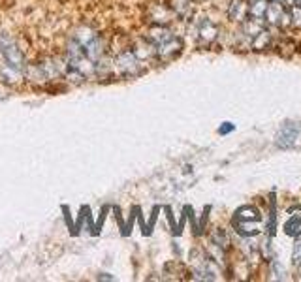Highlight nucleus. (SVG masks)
<instances>
[{"label": "nucleus", "instance_id": "f257e3e1", "mask_svg": "<svg viewBox=\"0 0 301 282\" xmlns=\"http://www.w3.org/2000/svg\"><path fill=\"white\" fill-rule=\"evenodd\" d=\"M0 53L4 56V60L10 66L17 68V70H21L23 66H25V58H23L21 49L17 47V43L6 32H0Z\"/></svg>", "mask_w": 301, "mask_h": 282}, {"label": "nucleus", "instance_id": "f03ea898", "mask_svg": "<svg viewBox=\"0 0 301 282\" xmlns=\"http://www.w3.org/2000/svg\"><path fill=\"white\" fill-rule=\"evenodd\" d=\"M117 68L124 74V76H137L141 72V66H139V58H137L132 51H124L121 55L117 56Z\"/></svg>", "mask_w": 301, "mask_h": 282}, {"label": "nucleus", "instance_id": "7ed1b4c3", "mask_svg": "<svg viewBox=\"0 0 301 282\" xmlns=\"http://www.w3.org/2000/svg\"><path fill=\"white\" fill-rule=\"evenodd\" d=\"M181 49H183V43H181L179 38H175V36H173V38H170L168 42L157 45V55L160 56L162 60H170V58L179 55Z\"/></svg>", "mask_w": 301, "mask_h": 282}, {"label": "nucleus", "instance_id": "20e7f679", "mask_svg": "<svg viewBox=\"0 0 301 282\" xmlns=\"http://www.w3.org/2000/svg\"><path fill=\"white\" fill-rule=\"evenodd\" d=\"M299 134V126L295 124V122H286L284 126L280 128L279 135H277V143H279V147H292L294 145L295 137Z\"/></svg>", "mask_w": 301, "mask_h": 282}, {"label": "nucleus", "instance_id": "39448f33", "mask_svg": "<svg viewBox=\"0 0 301 282\" xmlns=\"http://www.w3.org/2000/svg\"><path fill=\"white\" fill-rule=\"evenodd\" d=\"M218 34H220V30H218V27L213 21H209V19L200 21V25H198V38H200L201 43L215 42Z\"/></svg>", "mask_w": 301, "mask_h": 282}, {"label": "nucleus", "instance_id": "423d86ee", "mask_svg": "<svg viewBox=\"0 0 301 282\" xmlns=\"http://www.w3.org/2000/svg\"><path fill=\"white\" fill-rule=\"evenodd\" d=\"M284 10H286V8L282 6V2L271 0V2H269V6H267V10H265V15H264L265 23H267V25H271V27L279 25L280 17H282V14H284Z\"/></svg>", "mask_w": 301, "mask_h": 282}, {"label": "nucleus", "instance_id": "0eeeda50", "mask_svg": "<svg viewBox=\"0 0 301 282\" xmlns=\"http://www.w3.org/2000/svg\"><path fill=\"white\" fill-rule=\"evenodd\" d=\"M228 15H230V19L243 23L245 19L249 17V4H247L245 0H232L230 10H228Z\"/></svg>", "mask_w": 301, "mask_h": 282}, {"label": "nucleus", "instance_id": "6e6552de", "mask_svg": "<svg viewBox=\"0 0 301 282\" xmlns=\"http://www.w3.org/2000/svg\"><path fill=\"white\" fill-rule=\"evenodd\" d=\"M234 226L236 230L241 235H247V237H254L256 233H260V220H241V219H234Z\"/></svg>", "mask_w": 301, "mask_h": 282}, {"label": "nucleus", "instance_id": "1a4fd4ad", "mask_svg": "<svg viewBox=\"0 0 301 282\" xmlns=\"http://www.w3.org/2000/svg\"><path fill=\"white\" fill-rule=\"evenodd\" d=\"M85 55L93 60V62H98L102 56H104V40H102L100 36H96L94 40L87 43L85 47Z\"/></svg>", "mask_w": 301, "mask_h": 282}, {"label": "nucleus", "instance_id": "9d476101", "mask_svg": "<svg viewBox=\"0 0 301 282\" xmlns=\"http://www.w3.org/2000/svg\"><path fill=\"white\" fill-rule=\"evenodd\" d=\"M264 28H265V19H260V17H252V19L249 17V19L243 21V34L251 36V38H254Z\"/></svg>", "mask_w": 301, "mask_h": 282}, {"label": "nucleus", "instance_id": "9b49d317", "mask_svg": "<svg viewBox=\"0 0 301 282\" xmlns=\"http://www.w3.org/2000/svg\"><path fill=\"white\" fill-rule=\"evenodd\" d=\"M284 232H286L288 235L301 237V207L292 213V217H290L288 222L284 224Z\"/></svg>", "mask_w": 301, "mask_h": 282}, {"label": "nucleus", "instance_id": "f8f14e48", "mask_svg": "<svg viewBox=\"0 0 301 282\" xmlns=\"http://www.w3.org/2000/svg\"><path fill=\"white\" fill-rule=\"evenodd\" d=\"M170 38H173V34H172V30H168L166 27H160V25H158V27L149 30V42L155 43V45H160V43L168 42Z\"/></svg>", "mask_w": 301, "mask_h": 282}, {"label": "nucleus", "instance_id": "ddd939ff", "mask_svg": "<svg viewBox=\"0 0 301 282\" xmlns=\"http://www.w3.org/2000/svg\"><path fill=\"white\" fill-rule=\"evenodd\" d=\"M96 32H94L93 28L89 27H79L78 30H76V34H73V42L78 43V45H81L83 49L87 47V43L91 42V40H94L96 38Z\"/></svg>", "mask_w": 301, "mask_h": 282}, {"label": "nucleus", "instance_id": "4468645a", "mask_svg": "<svg viewBox=\"0 0 301 282\" xmlns=\"http://www.w3.org/2000/svg\"><path fill=\"white\" fill-rule=\"evenodd\" d=\"M271 38L273 34L269 32V30H262V32H258V34L252 38V49L256 51H264L265 47H269V43H271Z\"/></svg>", "mask_w": 301, "mask_h": 282}, {"label": "nucleus", "instance_id": "2eb2a0df", "mask_svg": "<svg viewBox=\"0 0 301 282\" xmlns=\"http://www.w3.org/2000/svg\"><path fill=\"white\" fill-rule=\"evenodd\" d=\"M267 6H269L267 0H252L251 6H249V17H260V19H264Z\"/></svg>", "mask_w": 301, "mask_h": 282}, {"label": "nucleus", "instance_id": "dca6fc26", "mask_svg": "<svg viewBox=\"0 0 301 282\" xmlns=\"http://www.w3.org/2000/svg\"><path fill=\"white\" fill-rule=\"evenodd\" d=\"M0 78H2V81H6V83H15V81H19L21 74H19L17 68L8 64L4 68H0Z\"/></svg>", "mask_w": 301, "mask_h": 282}, {"label": "nucleus", "instance_id": "f3484780", "mask_svg": "<svg viewBox=\"0 0 301 282\" xmlns=\"http://www.w3.org/2000/svg\"><path fill=\"white\" fill-rule=\"evenodd\" d=\"M236 219H241V220H260V215H258V211H256L254 207H249V205H245V207H241V209H237Z\"/></svg>", "mask_w": 301, "mask_h": 282}, {"label": "nucleus", "instance_id": "a211bd4d", "mask_svg": "<svg viewBox=\"0 0 301 282\" xmlns=\"http://www.w3.org/2000/svg\"><path fill=\"white\" fill-rule=\"evenodd\" d=\"M172 8L175 10V15L187 17L190 14V0H173Z\"/></svg>", "mask_w": 301, "mask_h": 282}, {"label": "nucleus", "instance_id": "6ab92c4d", "mask_svg": "<svg viewBox=\"0 0 301 282\" xmlns=\"http://www.w3.org/2000/svg\"><path fill=\"white\" fill-rule=\"evenodd\" d=\"M211 241H213V243H216V245H218L220 248H224V250H226V248H228V245H230L228 235H226V232H224V230H220V228L213 232V235H211Z\"/></svg>", "mask_w": 301, "mask_h": 282}, {"label": "nucleus", "instance_id": "aec40b11", "mask_svg": "<svg viewBox=\"0 0 301 282\" xmlns=\"http://www.w3.org/2000/svg\"><path fill=\"white\" fill-rule=\"evenodd\" d=\"M290 14H292V25H295V27H301V8L299 6H292V8H290Z\"/></svg>", "mask_w": 301, "mask_h": 282}, {"label": "nucleus", "instance_id": "412c9836", "mask_svg": "<svg viewBox=\"0 0 301 282\" xmlns=\"http://www.w3.org/2000/svg\"><path fill=\"white\" fill-rule=\"evenodd\" d=\"M294 265H301V241H297L294 247Z\"/></svg>", "mask_w": 301, "mask_h": 282}, {"label": "nucleus", "instance_id": "4be33fe9", "mask_svg": "<svg viewBox=\"0 0 301 282\" xmlns=\"http://www.w3.org/2000/svg\"><path fill=\"white\" fill-rule=\"evenodd\" d=\"M295 6H299V8H301V0H297V4H295Z\"/></svg>", "mask_w": 301, "mask_h": 282}, {"label": "nucleus", "instance_id": "5701e85b", "mask_svg": "<svg viewBox=\"0 0 301 282\" xmlns=\"http://www.w3.org/2000/svg\"><path fill=\"white\" fill-rule=\"evenodd\" d=\"M277 2H284V0H277Z\"/></svg>", "mask_w": 301, "mask_h": 282}]
</instances>
